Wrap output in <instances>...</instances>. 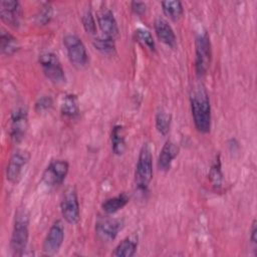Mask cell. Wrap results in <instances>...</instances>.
<instances>
[{
  "instance_id": "52a82bcc",
  "label": "cell",
  "mask_w": 257,
  "mask_h": 257,
  "mask_svg": "<svg viewBox=\"0 0 257 257\" xmlns=\"http://www.w3.org/2000/svg\"><path fill=\"white\" fill-rule=\"evenodd\" d=\"M60 211L64 220L71 225H75L80 220V208L76 190L69 187L65 190L61 202Z\"/></svg>"
},
{
  "instance_id": "8992f818",
  "label": "cell",
  "mask_w": 257,
  "mask_h": 257,
  "mask_svg": "<svg viewBox=\"0 0 257 257\" xmlns=\"http://www.w3.org/2000/svg\"><path fill=\"white\" fill-rule=\"evenodd\" d=\"M39 63L41 69L46 76L54 84H61L65 81V73L58 56L51 51H44L39 55Z\"/></svg>"
},
{
  "instance_id": "83f0119b",
  "label": "cell",
  "mask_w": 257,
  "mask_h": 257,
  "mask_svg": "<svg viewBox=\"0 0 257 257\" xmlns=\"http://www.w3.org/2000/svg\"><path fill=\"white\" fill-rule=\"evenodd\" d=\"M81 21H82V25L85 29V31L89 34H95L96 32V24H95V20L94 17L91 13L90 10H86L82 17H81Z\"/></svg>"
},
{
  "instance_id": "8fae6325",
  "label": "cell",
  "mask_w": 257,
  "mask_h": 257,
  "mask_svg": "<svg viewBox=\"0 0 257 257\" xmlns=\"http://www.w3.org/2000/svg\"><path fill=\"white\" fill-rule=\"evenodd\" d=\"M29 160L30 154L24 150H17L11 155L6 168V178L10 183L18 182Z\"/></svg>"
},
{
  "instance_id": "7c38bea8",
  "label": "cell",
  "mask_w": 257,
  "mask_h": 257,
  "mask_svg": "<svg viewBox=\"0 0 257 257\" xmlns=\"http://www.w3.org/2000/svg\"><path fill=\"white\" fill-rule=\"evenodd\" d=\"M121 227L122 222L120 220L101 217L95 222V233L99 240L108 243L116 238Z\"/></svg>"
},
{
  "instance_id": "9a60e30c",
  "label": "cell",
  "mask_w": 257,
  "mask_h": 257,
  "mask_svg": "<svg viewBox=\"0 0 257 257\" xmlns=\"http://www.w3.org/2000/svg\"><path fill=\"white\" fill-rule=\"evenodd\" d=\"M155 31L158 36V38L165 43L167 46L171 48H175L177 45V38L176 34L172 28V26L169 24L167 20L164 18L158 17L155 20Z\"/></svg>"
},
{
  "instance_id": "5b68a950",
  "label": "cell",
  "mask_w": 257,
  "mask_h": 257,
  "mask_svg": "<svg viewBox=\"0 0 257 257\" xmlns=\"http://www.w3.org/2000/svg\"><path fill=\"white\" fill-rule=\"evenodd\" d=\"M63 44L70 63L77 69H82L88 64V54L82 40L75 34H66Z\"/></svg>"
},
{
  "instance_id": "484cf974",
  "label": "cell",
  "mask_w": 257,
  "mask_h": 257,
  "mask_svg": "<svg viewBox=\"0 0 257 257\" xmlns=\"http://www.w3.org/2000/svg\"><path fill=\"white\" fill-rule=\"evenodd\" d=\"M53 15V7L50 3L45 2L40 7L38 13L36 14V23L39 25H45L50 22Z\"/></svg>"
},
{
  "instance_id": "4316f807",
  "label": "cell",
  "mask_w": 257,
  "mask_h": 257,
  "mask_svg": "<svg viewBox=\"0 0 257 257\" xmlns=\"http://www.w3.org/2000/svg\"><path fill=\"white\" fill-rule=\"evenodd\" d=\"M209 178L215 187H220L222 185L223 174L221 171V163H220L219 158L216 160V162L211 167V170L209 173Z\"/></svg>"
},
{
  "instance_id": "44dd1931",
  "label": "cell",
  "mask_w": 257,
  "mask_h": 257,
  "mask_svg": "<svg viewBox=\"0 0 257 257\" xmlns=\"http://www.w3.org/2000/svg\"><path fill=\"white\" fill-rule=\"evenodd\" d=\"M61 112L65 116L68 117H75L79 113V104L78 99L75 94L68 93L65 94L62 98L61 102Z\"/></svg>"
},
{
  "instance_id": "277c9868",
  "label": "cell",
  "mask_w": 257,
  "mask_h": 257,
  "mask_svg": "<svg viewBox=\"0 0 257 257\" xmlns=\"http://www.w3.org/2000/svg\"><path fill=\"white\" fill-rule=\"evenodd\" d=\"M195 67L199 77L204 76L211 63L212 49L209 34L206 31L199 32L195 40Z\"/></svg>"
},
{
  "instance_id": "f1b7e54d",
  "label": "cell",
  "mask_w": 257,
  "mask_h": 257,
  "mask_svg": "<svg viewBox=\"0 0 257 257\" xmlns=\"http://www.w3.org/2000/svg\"><path fill=\"white\" fill-rule=\"evenodd\" d=\"M53 101L49 95H43L35 103V109L38 112H45L52 107Z\"/></svg>"
},
{
  "instance_id": "cb8c5ba5",
  "label": "cell",
  "mask_w": 257,
  "mask_h": 257,
  "mask_svg": "<svg viewBox=\"0 0 257 257\" xmlns=\"http://www.w3.org/2000/svg\"><path fill=\"white\" fill-rule=\"evenodd\" d=\"M172 122V115L164 110H160L156 114V127L157 131L163 135L166 136L171 127Z\"/></svg>"
},
{
  "instance_id": "2e32d148",
  "label": "cell",
  "mask_w": 257,
  "mask_h": 257,
  "mask_svg": "<svg viewBox=\"0 0 257 257\" xmlns=\"http://www.w3.org/2000/svg\"><path fill=\"white\" fill-rule=\"evenodd\" d=\"M179 148L172 141H167L163 146L158 159V168L160 171L167 172L170 170L173 161L178 156Z\"/></svg>"
},
{
  "instance_id": "ffe728a7",
  "label": "cell",
  "mask_w": 257,
  "mask_h": 257,
  "mask_svg": "<svg viewBox=\"0 0 257 257\" xmlns=\"http://www.w3.org/2000/svg\"><path fill=\"white\" fill-rule=\"evenodd\" d=\"M20 45L18 39L11 33L2 29L0 35V49L4 55H12L18 51Z\"/></svg>"
},
{
  "instance_id": "9c48e42d",
  "label": "cell",
  "mask_w": 257,
  "mask_h": 257,
  "mask_svg": "<svg viewBox=\"0 0 257 257\" xmlns=\"http://www.w3.org/2000/svg\"><path fill=\"white\" fill-rule=\"evenodd\" d=\"M69 171V164L64 160H53L42 173V181L49 187H55L65 180Z\"/></svg>"
},
{
  "instance_id": "3957f363",
  "label": "cell",
  "mask_w": 257,
  "mask_h": 257,
  "mask_svg": "<svg viewBox=\"0 0 257 257\" xmlns=\"http://www.w3.org/2000/svg\"><path fill=\"white\" fill-rule=\"evenodd\" d=\"M153 179V155L152 149L148 143L144 144L138 158L135 181L136 186L142 192H147Z\"/></svg>"
},
{
  "instance_id": "ba28073f",
  "label": "cell",
  "mask_w": 257,
  "mask_h": 257,
  "mask_svg": "<svg viewBox=\"0 0 257 257\" xmlns=\"http://www.w3.org/2000/svg\"><path fill=\"white\" fill-rule=\"evenodd\" d=\"M29 126L28 111L25 106H17L11 113L10 118V137L11 140L18 144L25 138Z\"/></svg>"
},
{
  "instance_id": "d4e9b609",
  "label": "cell",
  "mask_w": 257,
  "mask_h": 257,
  "mask_svg": "<svg viewBox=\"0 0 257 257\" xmlns=\"http://www.w3.org/2000/svg\"><path fill=\"white\" fill-rule=\"evenodd\" d=\"M135 35H136V38L138 39V41L141 42L143 45H145L152 51L156 50L155 40L153 38L152 33L149 30L144 29V28H138L135 31Z\"/></svg>"
},
{
  "instance_id": "30bf717a",
  "label": "cell",
  "mask_w": 257,
  "mask_h": 257,
  "mask_svg": "<svg viewBox=\"0 0 257 257\" xmlns=\"http://www.w3.org/2000/svg\"><path fill=\"white\" fill-rule=\"evenodd\" d=\"M64 240V226L60 220H56L49 228L43 241L42 250L47 256L55 255Z\"/></svg>"
},
{
  "instance_id": "d6986e66",
  "label": "cell",
  "mask_w": 257,
  "mask_h": 257,
  "mask_svg": "<svg viewBox=\"0 0 257 257\" xmlns=\"http://www.w3.org/2000/svg\"><path fill=\"white\" fill-rule=\"evenodd\" d=\"M128 200L130 197L125 193H121L104 200L101 204V208L106 214H113L122 209L128 203Z\"/></svg>"
},
{
  "instance_id": "f546056e",
  "label": "cell",
  "mask_w": 257,
  "mask_h": 257,
  "mask_svg": "<svg viewBox=\"0 0 257 257\" xmlns=\"http://www.w3.org/2000/svg\"><path fill=\"white\" fill-rule=\"evenodd\" d=\"M132 10L137 14V15H143L147 11V5L145 2H140V1H133L131 3Z\"/></svg>"
},
{
  "instance_id": "ac0fdd59",
  "label": "cell",
  "mask_w": 257,
  "mask_h": 257,
  "mask_svg": "<svg viewBox=\"0 0 257 257\" xmlns=\"http://www.w3.org/2000/svg\"><path fill=\"white\" fill-rule=\"evenodd\" d=\"M110 140H111V149H112L113 154H115L117 156L122 155L126 149L124 132H123L122 125L116 124L112 127Z\"/></svg>"
},
{
  "instance_id": "4dcf8cb0",
  "label": "cell",
  "mask_w": 257,
  "mask_h": 257,
  "mask_svg": "<svg viewBox=\"0 0 257 257\" xmlns=\"http://www.w3.org/2000/svg\"><path fill=\"white\" fill-rule=\"evenodd\" d=\"M250 241L254 248H256L257 244V228H256V220H253L251 230H250Z\"/></svg>"
},
{
  "instance_id": "5bb4252c",
  "label": "cell",
  "mask_w": 257,
  "mask_h": 257,
  "mask_svg": "<svg viewBox=\"0 0 257 257\" xmlns=\"http://www.w3.org/2000/svg\"><path fill=\"white\" fill-rule=\"evenodd\" d=\"M97 23L103 36L114 39L118 35V25L112 11L103 8L97 12Z\"/></svg>"
},
{
  "instance_id": "6da1fadb",
  "label": "cell",
  "mask_w": 257,
  "mask_h": 257,
  "mask_svg": "<svg viewBox=\"0 0 257 257\" xmlns=\"http://www.w3.org/2000/svg\"><path fill=\"white\" fill-rule=\"evenodd\" d=\"M191 109L196 128L203 134L211 130V104L207 90L203 86H198L191 93Z\"/></svg>"
},
{
  "instance_id": "7402d4cb",
  "label": "cell",
  "mask_w": 257,
  "mask_h": 257,
  "mask_svg": "<svg viewBox=\"0 0 257 257\" xmlns=\"http://www.w3.org/2000/svg\"><path fill=\"white\" fill-rule=\"evenodd\" d=\"M161 5L165 15L174 21L179 20L184 14V7L181 1L167 0V1H163Z\"/></svg>"
},
{
  "instance_id": "7a4b0ae2",
  "label": "cell",
  "mask_w": 257,
  "mask_h": 257,
  "mask_svg": "<svg viewBox=\"0 0 257 257\" xmlns=\"http://www.w3.org/2000/svg\"><path fill=\"white\" fill-rule=\"evenodd\" d=\"M29 239V214L25 209H19L15 214L13 230L10 239V249L14 256L23 255Z\"/></svg>"
},
{
  "instance_id": "e0dca14e",
  "label": "cell",
  "mask_w": 257,
  "mask_h": 257,
  "mask_svg": "<svg viewBox=\"0 0 257 257\" xmlns=\"http://www.w3.org/2000/svg\"><path fill=\"white\" fill-rule=\"evenodd\" d=\"M139 244V237L136 234H132L122 239L114 248L112 255L115 257H132L136 254Z\"/></svg>"
},
{
  "instance_id": "603a6c76",
  "label": "cell",
  "mask_w": 257,
  "mask_h": 257,
  "mask_svg": "<svg viewBox=\"0 0 257 257\" xmlns=\"http://www.w3.org/2000/svg\"><path fill=\"white\" fill-rule=\"evenodd\" d=\"M93 46L102 54L110 55L115 51V43L114 39L108 37H97L93 40Z\"/></svg>"
},
{
  "instance_id": "4fadbf2b",
  "label": "cell",
  "mask_w": 257,
  "mask_h": 257,
  "mask_svg": "<svg viewBox=\"0 0 257 257\" xmlns=\"http://www.w3.org/2000/svg\"><path fill=\"white\" fill-rule=\"evenodd\" d=\"M0 15L2 20L12 27H18L21 22L22 8L17 0H3L0 2Z\"/></svg>"
}]
</instances>
